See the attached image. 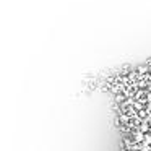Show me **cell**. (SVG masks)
<instances>
[{
  "label": "cell",
  "mask_w": 151,
  "mask_h": 151,
  "mask_svg": "<svg viewBox=\"0 0 151 151\" xmlns=\"http://www.w3.org/2000/svg\"><path fill=\"white\" fill-rule=\"evenodd\" d=\"M137 130H140L141 133H148V132H150V122H148V120H141L140 124H138Z\"/></svg>",
  "instance_id": "6da1fadb"
},
{
  "label": "cell",
  "mask_w": 151,
  "mask_h": 151,
  "mask_svg": "<svg viewBox=\"0 0 151 151\" xmlns=\"http://www.w3.org/2000/svg\"><path fill=\"white\" fill-rule=\"evenodd\" d=\"M135 72L138 73V76H143V75H146V73L150 72V67H148V65H140Z\"/></svg>",
  "instance_id": "7a4b0ae2"
},
{
  "label": "cell",
  "mask_w": 151,
  "mask_h": 151,
  "mask_svg": "<svg viewBox=\"0 0 151 151\" xmlns=\"http://www.w3.org/2000/svg\"><path fill=\"white\" fill-rule=\"evenodd\" d=\"M114 99H115V104H122V102H124L125 99H127V96H125L124 93H117Z\"/></svg>",
  "instance_id": "3957f363"
},
{
  "label": "cell",
  "mask_w": 151,
  "mask_h": 151,
  "mask_svg": "<svg viewBox=\"0 0 151 151\" xmlns=\"http://www.w3.org/2000/svg\"><path fill=\"white\" fill-rule=\"evenodd\" d=\"M114 125H115V127H117V128H119V127H120V125H122V124H120V120H119V117H115V119H114Z\"/></svg>",
  "instance_id": "277c9868"
},
{
  "label": "cell",
  "mask_w": 151,
  "mask_h": 151,
  "mask_svg": "<svg viewBox=\"0 0 151 151\" xmlns=\"http://www.w3.org/2000/svg\"><path fill=\"white\" fill-rule=\"evenodd\" d=\"M146 91H151V83H148V86H146Z\"/></svg>",
  "instance_id": "5b68a950"
},
{
  "label": "cell",
  "mask_w": 151,
  "mask_h": 151,
  "mask_svg": "<svg viewBox=\"0 0 151 151\" xmlns=\"http://www.w3.org/2000/svg\"><path fill=\"white\" fill-rule=\"evenodd\" d=\"M120 151H128L127 148H124V146H120Z\"/></svg>",
  "instance_id": "8992f818"
}]
</instances>
